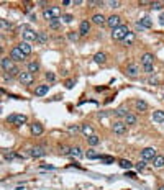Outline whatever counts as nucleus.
Instances as JSON below:
<instances>
[{"label": "nucleus", "instance_id": "f257e3e1", "mask_svg": "<svg viewBox=\"0 0 164 190\" xmlns=\"http://www.w3.org/2000/svg\"><path fill=\"white\" fill-rule=\"evenodd\" d=\"M43 16H44V20H48V21L57 20L61 16V8L59 7H48V8L43 10Z\"/></svg>", "mask_w": 164, "mask_h": 190}, {"label": "nucleus", "instance_id": "f03ea898", "mask_svg": "<svg viewBox=\"0 0 164 190\" xmlns=\"http://www.w3.org/2000/svg\"><path fill=\"white\" fill-rule=\"evenodd\" d=\"M21 36H23V41H26V43H31V41H36V36H38V33L36 31H33L30 26H21Z\"/></svg>", "mask_w": 164, "mask_h": 190}, {"label": "nucleus", "instance_id": "7ed1b4c3", "mask_svg": "<svg viewBox=\"0 0 164 190\" xmlns=\"http://www.w3.org/2000/svg\"><path fill=\"white\" fill-rule=\"evenodd\" d=\"M128 33H130L128 26L121 25V26H118V28H115V30H112V38H113V39H118V41H123Z\"/></svg>", "mask_w": 164, "mask_h": 190}, {"label": "nucleus", "instance_id": "20e7f679", "mask_svg": "<svg viewBox=\"0 0 164 190\" xmlns=\"http://www.w3.org/2000/svg\"><path fill=\"white\" fill-rule=\"evenodd\" d=\"M26 115H10V117L7 118V122L8 123H13L16 126H21V125H25L26 123Z\"/></svg>", "mask_w": 164, "mask_h": 190}, {"label": "nucleus", "instance_id": "39448f33", "mask_svg": "<svg viewBox=\"0 0 164 190\" xmlns=\"http://www.w3.org/2000/svg\"><path fill=\"white\" fill-rule=\"evenodd\" d=\"M10 57H11V61H15V62H21V61L26 59V56L20 51L18 46H15V48L10 51Z\"/></svg>", "mask_w": 164, "mask_h": 190}, {"label": "nucleus", "instance_id": "423d86ee", "mask_svg": "<svg viewBox=\"0 0 164 190\" xmlns=\"http://www.w3.org/2000/svg\"><path fill=\"white\" fill-rule=\"evenodd\" d=\"M18 80H20L23 85H31L33 80H34V76H33L31 72L26 71V72H21V74H20V76H18Z\"/></svg>", "mask_w": 164, "mask_h": 190}, {"label": "nucleus", "instance_id": "0eeeda50", "mask_svg": "<svg viewBox=\"0 0 164 190\" xmlns=\"http://www.w3.org/2000/svg\"><path fill=\"white\" fill-rule=\"evenodd\" d=\"M151 26H153V21H151V18H148V16H144V18L136 21V28H138V30H149Z\"/></svg>", "mask_w": 164, "mask_h": 190}, {"label": "nucleus", "instance_id": "6e6552de", "mask_svg": "<svg viewBox=\"0 0 164 190\" xmlns=\"http://www.w3.org/2000/svg\"><path fill=\"white\" fill-rule=\"evenodd\" d=\"M107 25L112 28V30H115V28H118L121 26V18L118 15H112V16H108V20H107Z\"/></svg>", "mask_w": 164, "mask_h": 190}, {"label": "nucleus", "instance_id": "1a4fd4ad", "mask_svg": "<svg viewBox=\"0 0 164 190\" xmlns=\"http://www.w3.org/2000/svg\"><path fill=\"white\" fill-rule=\"evenodd\" d=\"M112 130H113V133L116 135H125V131H126V123L125 122H115L112 125Z\"/></svg>", "mask_w": 164, "mask_h": 190}, {"label": "nucleus", "instance_id": "9d476101", "mask_svg": "<svg viewBox=\"0 0 164 190\" xmlns=\"http://www.w3.org/2000/svg\"><path fill=\"white\" fill-rule=\"evenodd\" d=\"M154 157H156V149L154 148H144L141 151V159L149 161V159H154Z\"/></svg>", "mask_w": 164, "mask_h": 190}, {"label": "nucleus", "instance_id": "9b49d317", "mask_svg": "<svg viewBox=\"0 0 164 190\" xmlns=\"http://www.w3.org/2000/svg\"><path fill=\"white\" fill-rule=\"evenodd\" d=\"M30 156L31 157H43V156H46V149L41 146H34L30 149Z\"/></svg>", "mask_w": 164, "mask_h": 190}, {"label": "nucleus", "instance_id": "f8f14e48", "mask_svg": "<svg viewBox=\"0 0 164 190\" xmlns=\"http://www.w3.org/2000/svg\"><path fill=\"white\" fill-rule=\"evenodd\" d=\"M89 31H90V23L87 21V20H82V21H80V26H79L80 36H85V34H89Z\"/></svg>", "mask_w": 164, "mask_h": 190}, {"label": "nucleus", "instance_id": "ddd939ff", "mask_svg": "<svg viewBox=\"0 0 164 190\" xmlns=\"http://www.w3.org/2000/svg\"><path fill=\"white\" fill-rule=\"evenodd\" d=\"M18 48H20V51L25 56H30L31 54V51H33V48H31V44L30 43H26V41H21L20 44H18Z\"/></svg>", "mask_w": 164, "mask_h": 190}, {"label": "nucleus", "instance_id": "4468645a", "mask_svg": "<svg viewBox=\"0 0 164 190\" xmlns=\"http://www.w3.org/2000/svg\"><path fill=\"white\" fill-rule=\"evenodd\" d=\"M126 74L130 77H138V74H139V67L138 64H128L126 67Z\"/></svg>", "mask_w": 164, "mask_h": 190}, {"label": "nucleus", "instance_id": "2eb2a0df", "mask_svg": "<svg viewBox=\"0 0 164 190\" xmlns=\"http://www.w3.org/2000/svg\"><path fill=\"white\" fill-rule=\"evenodd\" d=\"M153 62H154V56L151 53H146V54L141 56V64L143 66H153Z\"/></svg>", "mask_w": 164, "mask_h": 190}, {"label": "nucleus", "instance_id": "dca6fc26", "mask_svg": "<svg viewBox=\"0 0 164 190\" xmlns=\"http://www.w3.org/2000/svg\"><path fill=\"white\" fill-rule=\"evenodd\" d=\"M49 92V85H46V84H43V85H38L36 87V90H34V95L36 97H43V95H46Z\"/></svg>", "mask_w": 164, "mask_h": 190}, {"label": "nucleus", "instance_id": "f3484780", "mask_svg": "<svg viewBox=\"0 0 164 190\" xmlns=\"http://www.w3.org/2000/svg\"><path fill=\"white\" fill-rule=\"evenodd\" d=\"M92 21L95 23V25H98V26H103V25H107V18H105L103 15H100V13L93 15V16H92Z\"/></svg>", "mask_w": 164, "mask_h": 190}, {"label": "nucleus", "instance_id": "a211bd4d", "mask_svg": "<svg viewBox=\"0 0 164 190\" xmlns=\"http://www.w3.org/2000/svg\"><path fill=\"white\" fill-rule=\"evenodd\" d=\"M11 67H13V61H11V57H2V69H3V71L8 72Z\"/></svg>", "mask_w": 164, "mask_h": 190}, {"label": "nucleus", "instance_id": "6ab92c4d", "mask_svg": "<svg viewBox=\"0 0 164 190\" xmlns=\"http://www.w3.org/2000/svg\"><path fill=\"white\" fill-rule=\"evenodd\" d=\"M30 128H31V133L34 135V136H39V135H43V125H41V123H36V122H34L31 126H30Z\"/></svg>", "mask_w": 164, "mask_h": 190}, {"label": "nucleus", "instance_id": "aec40b11", "mask_svg": "<svg viewBox=\"0 0 164 190\" xmlns=\"http://www.w3.org/2000/svg\"><path fill=\"white\" fill-rule=\"evenodd\" d=\"M20 74H21V71H20V69L16 67V66H13V67H11L10 71L7 72V76H5V79H10V80H11L13 77H18Z\"/></svg>", "mask_w": 164, "mask_h": 190}, {"label": "nucleus", "instance_id": "412c9836", "mask_svg": "<svg viewBox=\"0 0 164 190\" xmlns=\"http://www.w3.org/2000/svg\"><path fill=\"white\" fill-rule=\"evenodd\" d=\"M80 131H82V135H84L85 138H89V136H92V135H93V128H92L90 125H87V123L80 126Z\"/></svg>", "mask_w": 164, "mask_h": 190}, {"label": "nucleus", "instance_id": "4be33fe9", "mask_svg": "<svg viewBox=\"0 0 164 190\" xmlns=\"http://www.w3.org/2000/svg\"><path fill=\"white\" fill-rule=\"evenodd\" d=\"M36 43L38 44H46V43H48V33H46V31H38Z\"/></svg>", "mask_w": 164, "mask_h": 190}, {"label": "nucleus", "instance_id": "5701e85b", "mask_svg": "<svg viewBox=\"0 0 164 190\" xmlns=\"http://www.w3.org/2000/svg\"><path fill=\"white\" fill-rule=\"evenodd\" d=\"M153 122H156V123H164V112H162V110L153 112Z\"/></svg>", "mask_w": 164, "mask_h": 190}, {"label": "nucleus", "instance_id": "b1692460", "mask_svg": "<svg viewBox=\"0 0 164 190\" xmlns=\"http://www.w3.org/2000/svg\"><path fill=\"white\" fill-rule=\"evenodd\" d=\"M153 166L154 169H164V156H156L153 159Z\"/></svg>", "mask_w": 164, "mask_h": 190}, {"label": "nucleus", "instance_id": "393cba45", "mask_svg": "<svg viewBox=\"0 0 164 190\" xmlns=\"http://www.w3.org/2000/svg\"><path fill=\"white\" fill-rule=\"evenodd\" d=\"M118 166H120L121 169H125V170H130L133 167V162H131V161H128V159H120L118 161Z\"/></svg>", "mask_w": 164, "mask_h": 190}, {"label": "nucleus", "instance_id": "a878e982", "mask_svg": "<svg viewBox=\"0 0 164 190\" xmlns=\"http://www.w3.org/2000/svg\"><path fill=\"white\" fill-rule=\"evenodd\" d=\"M69 156H72V157H75V159H80L84 154H82V149H80L79 146H75V148H71V152H69Z\"/></svg>", "mask_w": 164, "mask_h": 190}, {"label": "nucleus", "instance_id": "bb28decb", "mask_svg": "<svg viewBox=\"0 0 164 190\" xmlns=\"http://www.w3.org/2000/svg\"><path fill=\"white\" fill-rule=\"evenodd\" d=\"M84 156H85L87 159H100V157H102L100 154H98V152L95 151V149H89V151H85Z\"/></svg>", "mask_w": 164, "mask_h": 190}, {"label": "nucleus", "instance_id": "cd10ccee", "mask_svg": "<svg viewBox=\"0 0 164 190\" xmlns=\"http://www.w3.org/2000/svg\"><path fill=\"white\" fill-rule=\"evenodd\" d=\"M134 107H136V110H138V112H144V110H148V103H146L144 100H136V102H134Z\"/></svg>", "mask_w": 164, "mask_h": 190}, {"label": "nucleus", "instance_id": "c85d7f7f", "mask_svg": "<svg viewBox=\"0 0 164 190\" xmlns=\"http://www.w3.org/2000/svg\"><path fill=\"white\" fill-rule=\"evenodd\" d=\"M93 61H95L97 64H103V62L107 61V56H105V53H97L93 56Z\"/></svg>", "mask_w": 164, "mask_h": 190}, {"label": "nucleus", "instance_id": "c756f323", "mask_svg": "<svg viewBox=\"0 0 164 190\" xmlns=\"http://www.w3.org/2000/svg\"><path fill=\"white\" fill-rule=\"evenodd\" d=\"M87 143H89V146H97L98 143H100V138H98L97 135H92L87 138Z\"/></svg>", "mask_w": 164, "mask_h": 190}, {"label": "nucleus", "instance_id": "7c9ffc66", "mask_svg": "<svg viewBox=\"0 0 164 190\" xmlns=\"http://www.w3.org/2000/svg\"><path fill=\"white\" fill-rule=\"evenodd\" d=\"M28 72H31V74L39 72V64L38 62H30V64H28Z\"/></svg>", "mask_w": 164, "mask_h": 190}, {"label": "nucleus", "instance_id": "2f4dec72", "mask_svg": "<svg viewBox=\"0 0 164 190\" xmlns=\"http://www.w3.org/2000/svg\"><path fill=\"white\" fill-rule=\"evenodd\" d=\"M125 123L126 125H136V117H134L133 113H128L125 117Z\"/></svg>", "mask_w": 164, "mask_h": 190}, {"label": "nucleus", "instance_id": "473e14b6", "mask_svg": "<svg viewBox=\"0 0 164 190\" xmlns=\"http://www.w3.org/2000/svg\"><path fill=\"white\" fill-rule=\"evenodd\" d=\"M67 38L71 39V41H79L80 33H79V31H69V33H67Z\"/></svg>", "mask_w": 164, "mask_h": 190}, {"label": "nucleus", "instance_id": "72a5a7b5", "mask_svg": "<svg viewBox=\"0 0 164 190\" xmlns=\"http://www.w3.org/2000/svg\"><path fill=\"white\" fill-rule=\"evenodd\" d=\"M61 20H52V21H49V28L51 30H59L61 28Z\"/></svg>", "mask_w": 164, "mask_h": 190}, {"label": "nucleus", "instance_id": "f704fd0d", "mask_svg": "<svg viewBox=\"0 0 164 190\" xmlns=\"http://www.w3.org/2000/svg\"><path fill=\"white\" fill-rule=\"evenodd\" d=\"M100 161H102V164H107V166L115 162V159H113L112 156H102V157H100Z\"/></svg>", "mask_w": 164, "mask_h": 190}, {"label": "nucleus", "instance_id": "c9c22d12", "mask_svg": "<svg viewBox=\"0 0 164 190\" xmlns=\"http://www.w3.org/2000/svg\"><path fill=\"white\" fill-rule=\"evenodd\" d=\"M0 25H2V30L5 31V30H11V23L8 21V20H0Z\"/></svg>", "mask_w": 164, "mask_h": 190}, {"label": "nucleus", "instance_id": "e433bc0d", "mask_svg": "<svg viewBox=\"0 0 164 190\" xmlns=\"http://www.w3.org/2000/svg\"><path fill=\"white\" fill-rule=\"evenodd\" d=\"M133 39H134V33H128L126 34V36H125V39H123V43H125V44H131L133 43Z\"/></svg>", "mask_w": 164, "mask_h": 190}, {"label": "nucleus", "instance_id": "4c0bfd02", "mask_svg": "<svg viewBox=\"0 0 164 190\" xmlns=\"http://www.w3.org/2000/svg\"><path fill=\"white\" fill-rule=\"evenodd\" d=\"M151 10H161L164 7V2H151Z\"/></svg>", "mask_w": 164, "mask_h": 190}, {"label": "nucleus", "instance_id": "58836bf2", "mask_svg": "<svg viewBox=\"0 0 164 190\" xmlns=\"http://www.w3.org/2000/svg\"><path fill=\"white\" fill-rule=\"evenodd\" d=\"M115 113H116V117H123V118H125L126 115H128V112H126V108H125V107H120Z\"/></svg>", "mask_w": 164, "mask_h": 190}, {"label": "nucleus", "instance_id": "ea45409f", "mask_svg": "<svg viewBox=\"0 0 164 190\" xmlns=\"http://www.w3.org/2000/svg\"><path fill=\"white\" fill-rule=\"evenodd\" d=\"M134 167H136L138 170H143V169L146 167V161H144V159H141L139 162H136V166H134Z\"/></svg>", "mask_w": 164, "mask_h": 190}, {"label": "nucleus", "instance_id": "a19ab883", "mask_svg": "<svg viewBox=\"0 0 164 190\" xmlns=\"http://www.w3.org/2000/svg\"><path fill=\"white\" fill-rule=\"evenodd\" d=\"M72 20H74V16L69 15V13H66V15H62V20H61V21H64V23H71Z\"/></svg>", "mask_w": 164, "mask_h": 190}, {"label": "nucleus", "instance_id": "79ce46f5", "mask_svg": "<svg viewBox=\"0 0 164 190\" xmlns=\"http://www.w3.org/2000/svg\"><path fill=\"white\" fill-rule=\"evenodd\" d=\"M59 151L62 154H66V156H69V152H71V148H67V146H59Z\"/></svg>", "mask_w": 164, "mask_h": 190}, {"label": "nucleus", "instance_id": "37998d69", "mask_svg": "<svg viewBox=\"0 0 164 190\" xmlns=\"http://www.w3.org/2000/svg\"><path fill=\"white\" fill-rule=\"evenodd\" d=\"M107 3H108L112 8H118V7H120V2H118V0H110V2H107Z\"/></svg>", "mask_w": 164, "mask_h": 190}, {"label": "nucleus", "instance_id": "c03bdc74", "mask_svg": "<svg viewBox=\"0 0 164 190\" xmlns=\"http://www.w3.org/2000/svg\"><path fill=\"white\" fill-rule=\"evenodd\" d=\"M46 79H48L49 82H54V80H56V76H54V72H46Z\"/></svg>", "mask_w": 164, "mask_h": 190}, {"label": "nucleus", "instance_id": "a18cd8bd", "mask_svg": "<svg viewBox=\"0 0 164 190\" xmlns=\"http://www.w3.org/2000/svg\"><path fill=\"white\" fill-rule=\"evenodd\" d=\"M79 130H80V128H79L77 125H71V126H69V133H72V135H74V133H77Z\"/></svg>", "mask_w": 164, "mask_h": 190}, {"label": "nucleus", "instance_id": "49530a36", "mask_svg": "<svg viewBox=\"0 0 164 190\" xmlns=\"http://www.w3.org/2000/svg\"><path fill=\"white\" fill-rule=\"evenodd\" d=\"M74 85H75V80H74V79H69V80H66V87H67V89H72Z\"/></svg>", "mask_w": 164, "mask_h": 190}, {"label": "nucleus", "instance_id": "de8ad7c7", "mask_svg": "<svg viewBox=\"0 0 164 190\" xmlns=\"http://www.w3.org/2000/svg\"><path fill=\"white\" fill-rule=\"evenodd\" d=\"M143 69H144V72H146V74H153L154 66H143Z\"/></svg>", "mask_w": 164, "mask_h": 190}, {"label": "nucleus", "instance_id": "09e8293b", "mask_svg": "<svg viewBox=\"0 0 164 190\" xmlns=\"http://www.w3.org/2000/svg\"><path fill=\"white\" fill-rule=\"evenodd\" d=\"M16 157V154H13V152H5V159L7 161H11V159H15Z\"/></svg>", "mask_w": 164, "mask_h": 190}, {"label": "nucleus", "instance_id": "8fccbe9b", "mask_svg": "<svg viewBox=\"0 0 164 190\" xmlns=\"http://www.w3.org/2000/svg\"><path fill=\"white\" fill-rule=\"evenodd\" d=\"M36 5H39V7H44V5H48V2H44V0H39V2H36Z\"/></svg>", "mask_w": 164, "mask_h": 190}, {"label": "nucleus", "instance_id": "3c124183", "mask_svg": "<svg viewBox=\"0 0 164 190\" xmlns=\"http://www.w3.org/2000/svg\"><path fill=\"white\" fill-rule=\"evenodd\" d=\"M72 2H71V0H62V5H64V7H67V5H71Z\"/></svg>", "mask_w": 164, "mask_h": 190}, {"label": "nucleus", "instance_id": "603ef678", "mask_svg": "<svg viewBox=\"0 0 164 190\" xmlns=\"http://www.w3.org/2000/svg\"><path fill=\"white\" fill-rule=\"evenodd\" d=\"M159 23H161V25H164V11H162L161 16H159Z\"/></svg>", "mask_w": 164, "mask_h": 190}, {"label": "nucleus", "instance_id": "864d4df0", "mask_svg": "<svg viewBox=\"0 0 164 190\" xmlns=\"http://www.w3.org/2000/svg\"><path fill=\"white\" fill-rule=\"evenodd\" d=\"M39 169H54V167H52V166H41Z\"/></svg>", "mask_w": 164, "mask_h": 190}, {"label": "nucleus", "instance_id": "5fc2aeb1", "mask_svg": "<svg viewBox=\"0 0 164 190\" xmlns=\"http://www.w3.org/2000/svg\"><path fill=\"white\" fill-rule=\"evenodd\" d=\"M128 177H131V179H134L136 175H134V172H128Z\"/></svg>", "mask_w": 164, "mask_h": 190}, {"label": "nucleus", "instance_id": "6e6d98bb", "mask_svg": "<svg viewBox=\"0 0 164 190\" xmlns=\"http://www.w3.org/2000/svg\"><path fill=\"white\" fill-rule=\"evenodd\" d=\"M105 115H107V113H103V112H98V118H103Z\"/></svg>", "mask_w": 164, "mask_h": 190}, {"label": "nucleus", "instance_id": "4d7b16f0", "mask_svg": "<svg viewBox=\"0 0 164 190\" xmlns=\"http://www.w3.org/2000/svg\"><path fill=\"white\" fill-rule=\"evenodd\" d=\"M149 84H153V85H156V84H157V80H156V79H151V80H149Z\"/></svg>", "mask_w": 164, "mask_h": 190}, {"label": "nucleus", "instance_id": "13d9d810", "mask_svg": "<svg viewBox=\"0 0 164 190\" xmlns=\"http://www.w3.org/2000/svg\"><path fill=\"white\" fill-rule=\"evenodd\" d=\"M82 2H80V0H74V2H72V5H80Z\"/></svg>", "mask_w": 164, "mask_h": 190}, {"label": "nucleus", "instance_id": "bf43d9fd", "mask_svg": "<svg viewBox=\"0 0 164 190\" xmlns=\"http://www.w3.org/2000/svg\"><path fill=\"white\" fill-rule=\"evenodd\" d=\"M159 190H164V185H162V187H159Z\"/></svg>", "mask_w": 164, "mask_h": 190}]
</instances>
